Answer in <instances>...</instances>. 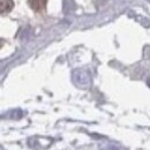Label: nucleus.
Segmentation results:
<instances>
[{
    "instance_id": "nucleus-1",
    "label": "nucleus",
    "mask_w": 150,
    "mask_h": 150,
    "mask_svg": "<svg viewBox=\"0 0 150 150\" xmlns=\"http://www.w3.org/2000/svg\"><path fill=\"white\" fill-rule=\"evenodd\" d=\"M45 2H46V0H29L30 7H31L34 11H37V12L44 9Z\"/></svg>"
},
{
    "instance_id": "nucleus-2",
    "label": "nucleus",
    "mask_w": 150,
    "mask_h": 150,
    "mask_svg": "<svg viewBox=\"0 0 150 150\" xmlns=\"http://www.w3.org/2000/svg\"><path fill=\"white\" fill-rule=\"evenodd\" d=\"M13 1L12 0H1V13H7L12 9Z\"/></svg>"
}]
</instances>
